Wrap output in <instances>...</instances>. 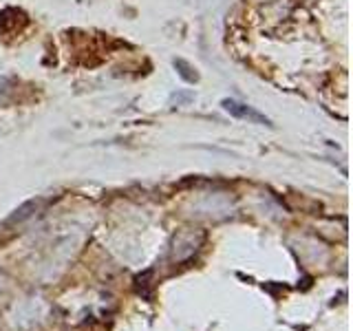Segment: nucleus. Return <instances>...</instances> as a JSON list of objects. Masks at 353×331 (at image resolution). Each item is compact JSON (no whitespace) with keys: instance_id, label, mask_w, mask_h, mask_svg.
Segmentation results:
<instances>
[{"instance_id":"nucleus-1","label":"nucleus","mask_w":353,"mask_h":331,"mask_svg":"<svg viewBox=\"0 0 353 331\" xmlns=\"http://www.w3.org/2000/svg\"><path fill=\"white\" fill-rule=\"evenodd\" d=\"M221 106H223V108L227 110L232 117H236V119H247V122H252V124L272 126V122H269L263 113L254 110L252 106H247V104H241V102H236V100H223V102H221Z\"/></svg>"},{"instance_id":"nucleus-2","label":"nucleus","mask_w":353,"mask_h":331,"mask_svg":"<svg viewBox=\"0 0 353 331\" xmlns=\"http://www.w3.org/2000/svg\"><path fill=\"white\" fill-rule=\"evenodd\" d=\"M175 66L179 69V75H181L183 79H188V82H197V73H192V66H190L188 62L175 60Z\"/></svg>"}]
</instances>
